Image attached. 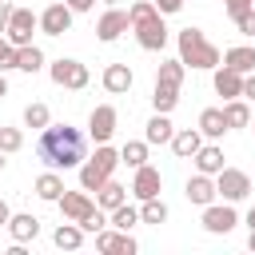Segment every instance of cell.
I'll list each match as a JSON object with an SVG mask.
<instances>
[{
	"instance_id": "1",
	"label": "cell",
	"mask_w": 255,
	"mask_h": 255,
	"mask_svg": "<svg viewBox=\"0 0 255 255\" xmlns=\"http://www.w3.org/2000/svg\"><path fill=\"white\" fill-rule=\"evenodd\" d=\"M84 131L72 128V124H48L36 139V159L52 171H68V167H80L84 163Z\"/></svg>"
},
{
	"instance_id": "2",
	"label": "cell",
	"mask_w": 255,
	"mask_h": 255,
	"mask_svg": "<svg viewBox=\"0 0 255 255\" xmlns=\"http://www.w3.org/2000/svg\"><path fill=\"white\" fill-rule=\"evenodd\" d=\"M128 16H131V32L143 52H159L167 44V24H163V12L155 8V0H135L128 8Z\"/></svg>"
},
{
	"instance_id": "3",
	"label": "cell",
	"mask_w": 255,
	"mask_h": 255,
	"mask_svg": "<svg viewBox=\"0 0 255 255\" xmlns=\"http://www.w3.org/2000/svg\"><path fill=\"white\" fill-rule=\"evenodd\" d=\"M175 44H179V60L187 64V68H203V72H211V68H219V48L199 32V28H183L179 36H175Z\"/></svg>"
},
{
	"instance_id": "4",
	"label": "cell",
	"mask_w": 255,
	"mask_h": 255,
	"mask_svg": "<svg viewBox=\"0 0 255 255\" xmlns=\"http://www.w3.org/2000/svg\"><path fill=\"white\" fill-rule=\"evenodd\" d=\"M120 163H124V159H120V151H116L112 143H96V155L80 163V187H84V191H100Z\"/></svg>"
},
{
	"instance_id": "5",
	"label": "cell",
	"mask_w": 255,
	"mask_h": 255,
	"mask_svg": "<svg viewBox=\"0 0 255 255\" xmlns=\"http://www.w3.org/2000/svg\"><path fill=\"white\" fill-rule=\"evenodd\" d=\"M48 76H52V84L56 88H68V92H84L88 88V68L80 64V60H72V56H60V60H52V68H48Z\"/></svg>"
},
{
	"instance_id": "6",
	"label": "cell",
	"mask_w": 255,
	"mask_h": 255,
	"mask_svg": "<svg viewBox=\"0 0 255 255\" xmlns=\"http://www.w3.org/2000/svg\"><path fill=\"white\" fill-rule=\"evenodd\" d=\"M215 191H219V199L239 203V199L251 191V175H247V171H239V167H223V171L215 175Z\"/></svg>"
},
{
	"instance_id": "7",
	"label": "cell",
	"mask_w": 255,
	"mask_h": 255,
	"mask_svg": "<svg viewBox=\"0 0 255 255\" xmlns=\"http://www.w3.org/2000/svg\"><path fill=\"white\" fill-rule=\"evenodd\" d=\"M40 28V16L32 12V8H16L12 12V20H8V28H4V36L16 44V48H24V44H32V32Z\"/></svg>"
},
{
	"instance_id": "8",
	"label": "cell",
	"mask_w": 255,
	"mask_h": 255,
	"mask_svg": "<svg viewBox=\"0 0 255 255\" xmlns=\"http://www.w3.org/2000/svg\"><path fill=\"white\" fill-rule=\"evenodd\" d=\"M72 8H68V0H56V4H48L44 12H40V32L44 36H64L68 28H72Z\"/></svg>"
},
{
	"instance_id": "9",
	"label": "cell",
	"mask_w": 255,
	"mask_h": 255,
	"mask_svg": "<svg viewBox=\"0 0 255 255\" xmlns=\"http://www.w3.org/2000/svg\"><path fill=\"white\" fill-rule=\"evenodd\" d=\"M131 28V16L124 12V8H116V4H108V12L96 20V36L104 40V44H112V40H120L124 32Z\"/></svg>"
},
{
	"instance_id": "10",
	"label": "cell",
	"mask_w": 255,
	"mask_h": 255,
	"mask_svg": "<svg viewBox=\"0 0 255 255\" xmlns=\"http://www.w3.org/2000/svg\"><path fill=\"white\" fill-rule=\"evenodd\" d=\"M116 124H120L116 108H112V104H100V108H92V116H88V135H92L96 143H108V139L116 135Z\"/></svg>"
},
{
	"instance_id": "11",
	"label": "cell",
	"mask_w": 255,
	"mask_h": 255,
	"mask_svg": "<svg viewBox=\"0 0 255 255\" xmlns=\"http://www.w3.org/2000/svg\"><path fill=\"white\" fill-rule=\"evenodd\" d=\"M235 223H239V215H235V207H231L227 199L203 207V227H207L211 235H227V231H235Z\"/></svg>"
},
{
	"instance_id": "12",
	"label": "cell",
	"mask_w": 255,
	"mask_h": 255,
	"mask_svg": "<svg viewBox=\"0 0 255 255\" xmlns=\"http://www.w3.org/2000/svg\"><path fill=\"white\" fill-rule=\"evenodd\" d=\"M96 207H100V203H96L84 187H80V191H64V195H60V211H64V219H72V223H84Z\"/></svg>"
},
{
	"instance_id": "13",
	"label": "cell",
	"mask_w": 255,
	"mask_h": 255,
	"mask_svg": "<svg viewBox=\"0 0 255 255\" xmlns=\"http://www.w3.org/2000/svg\"><path fill=\"white\" fill-rule=\"evenodd\" d=\"M96 251H104V255H135V239L128 235V231H120V227H104V231H96Z\"/></svg>"
},
{
	"instance_id": "14",
	"label": "cell",
	"mask_w": 255,
	"mask_h": 255,
	"mask_svg": "<svg viewBox=\"0 0 255 255\" xmlns=\"http://www.w3.org/2000/svg\"><path fill=\"white\" fill-rule=\"evenodd\" d=\"M159 187H163V175L151 167V163H143V167H135V179H131V195L143 203V199H155L159 195Z\"/></svg>"
},
{
	"instance_id": "15",
	"label": "cell",
	"mask_w": 255,
	"mask_h": 255,
	"mask_svg": "<svg viewBox=\"0 0 255 255\" xmlns=\"http://www.w3.org/2000/svg\"><path fill=\"white\" fill-rule=\"evenodd\" d=\"M183 195L195 203V207H207V203H215V175H203V171H195L191 179H187V187H183Z\"/></svg>"
},
{
	"instance_id": "16",
	"label": "cell",
	"mask_w": 255,
	"mask_h": 255,
	"mask_svg": "<svg viewBox=\"0 0 255 255\" xmlns=\"http://www.w3.org/2000/svg\"><path fill=\"white\" fill-rule=\"evenodd\" d=\"M131 84H135V76H131V68H128V64H108V68H104V88H108L112 96L131 92Z\"/></svg>"
},
{
	"instance_id": "17",
	"label": "cell",
	"mask_w": 255,
	"mask_h": 255,
	"mask_svg": "<svg viewBox=\"0 0 255 255\" xmlns=\"http://www.w3.org/2000/svg\"><path fill=\"white\" fill-rule=\"evenodd\" d=\"M215 92H219L223 100H239V96H243V76H239L235 68L219 64V68H215Z\"/></svg>"
},
{
	"instance_id": "18",
	"label": "cell",
	"mask_w": 255,
	"mask_h": 255,
	"mask_svg": "<svg viewBox=\"0 0 255 255\" xmlns=\"http://www.w3.org/2000/svg\"><path fill=\"white\" fill-rule=\"evenodd\" d=\"M199 147H203V131H199V128H183V131L171 135V151H175L179 159H191Z\"/></svg>"
},
{
	"instance_id": "19",
	"label": "cell",
	"mask_w": 255,
	"mask_h": 255,
	"mask_svg": "<svg viewBox=\"0 0 255 255\" xmlns=\"http://www.w3.org/2000/svg\"><path fill=\"white\" fill-rule=\"evenodd\" d=\"M191 159H195V171H203V175H219V171L227 167V163H223V147H215V143H203Z\"/></svg>"
},
{
	"instance_id": "20",
	"label": "cell",
	"mask_w": 255,
	"mask_h": 255,
	"mask_svg": "<svg viewBox=\"0 0 255 255\" xmlns=\"http://www.w3.org/2000/svg\"><path fill=\"white\" fill-rule=\"evenodd\" d=\"M84 227L80 223H72V219H64L60 227H56V235H52V243L60 247V251H80V243H84Z\"/></svg>"
},
{
	"instance_id": "21",
	"label": "cell",
	"mask_w": 255,
	"mask_h": 255,
	"mask_svg": "<svg viewBox=\"0 0 255 255\" xmlns=\"http://www.w3.org/2000/svg\"><path fill=\"white\" fill-rule=\"evenodd\" d=\"M8 235H12L16 243H28V239L40 235V219L28 215V211H24V215H12V219H8Z\"/></svg>"
},
{
	"instance_id": "22",
	"label": "cell",
	"mask_w": 255,
	"mask_h": 255,
	"mask_svg": "<svg viewBox=\"0 0 255 255\" xmlns=\"http://www.w3.org/2000/svg\"><path fill=\"white\" fill-rule=\"evenodd\" d=\"M171 135H175V128H171L167 112H155V116L147 120V131H143V139H147V143H171Z\"/></svg>"
},
{
	"instance_id": "23",
	"label": "cell",
	"mask_w": 255,
	"mask_h": 255,
	"mask_svg": "<svg viewBox=\"0 0 255 255\" xmlns=\"http://www.w3.org/2000/svg\"><path fill=\"white\" fill-rule=\"evenodd\" d=\"M64 191H68V187H64L60 171H52V167L36 179V195H40V199H48V203H60V195H64Z\"/></svg>"
},
{
	"instance_id": "24",
	"label": "cell",
	"mask_w": 255,
	"mask_h": 255,
	"mask_svg": "<svg viewBox=\"0 0 255 255\" xmlns=\"http://www.w3.org/2000/svg\"><path fill=\"white\" fill-rule=\"evenodd\" d=\"M96 203H100V207H104V211L112 215V211H116L120 203H128V187H124V183H116V179H108V183H104V187L96 191Z\"/></svg>"
},
{
	"instance_id": "25",
	"label": "cell",
	"mask_w": 255,
	"mask_h": 255,
	"mask_svg": "<svg viewBox=\"0 0 255 255\" xmlns=\"http://www.w3.org/2000/svg\"><path fill=\"white\" fill-rule=\"evenodd\" d=\"M223 64H227V68H235L239 76H247V72H255V48H247V44L227 48V52H223Z\"/></svg>"
},
{
	"instance_id": "26",
	"label": "cell",
	"mask_w": 255,
	"mask_h": 255,
	"mask_svg": "<svg viewBox=\"0 0 255 255\" xmlns=\"http://www.w3.org/2000/svg\"><path fill=\"white\" fill-rule=\"evenodd\" d=\"M199 131H203L207 139H219V135L227 131V120H223V108H203V112H199Z\"/></svg>"
},
{
	"instance_id": "27",
	"label": "cell",
	"mask_w": 255,
	"mask_h": 255,
	"mask_svg": "<svg viewBox=\"0 0 255 255\" xmlns=\"http://www.w3.org/2000/svg\"><path fill=\"white\" fill-rule=\"evenodd\" d=\"M151 104H155V112H171V108L179 104V84H163V80H155V88H151Z\"/></svg>"
},
{
	"instance_id": "28",
	"label": "cell",
	"mask_w": 255,
	"mask_h": 255,
	"mask_svg": "<svg viewBox=\"0 0 255 255\" xmlns=\"http://www.w3.org/2000/svg\"><path fill=\"white\" fill-rule=\"evenodd\" d=\"M223 120H227V131H231V128H251V108L243 104V96L223 104Z\"/></svg>"
},
{
	"instance_id": "29",
	"label": "cell",
	"mask_w": 255,
	"mask_h": 255,
	"mask_svg": "<svg viewBox=\"0 0 255 255\" xmlns=\"http://www.w3.org/2000/svg\"><path fill=\"white\" fill-rule=\"evenodd\" d=\"M16 68H20V72H28V76H36V72L44 68V52H40L36 44H24V48H16Z\"/></svg>"
},
{
	"instance_id": "30",
	"label": "cell",
	"mask_w": 255,
	"mask_h": 255,
	"mask_svg": "<svg viewBox=\"0 0 255 255\" xmlns=\"http://www.w3.org/2000/svg\"><path fill=\"white\" fill-rule=\"evenodd\" d=\"M147 147H151L147 139H128V143L120 147V159H124L128 167H143V163H147Z\"/></svg>"
},
{
	"instance_id": "31",
	"label": "cell",
	"mask_w": 255,
	"mask_h": 255,
	"mask_svg": "<svg viewBox=\"0 0 255 255\" xmlns=\"http://www.w3.org/2000/svg\"><path fill=\"white\" fill-rule=\"evenodd\" d=\"M139 223H155V227L167 223V203H163L159 195H155V199H143V203H139Z\"/></svg>"
},
{
	"instance_id": "32",
	"label": "cell",
	"mask_w": 255,
	"mask_h": 255,
	"mask_svg": "<svg viewBox=\"0 0 255 255\" xmlns=\"http://www.w3.org/2000/svg\"><path fill=\"white\" fill-rule=\"evenodd\" d=\"M139 223V211L135 207H128V203H120L116 211H112V227H120V231H131Z\"/></svg>"
},
{
	"instance_id": "33",
	"label": "cell",
	"mask_w": 255,
	"mask_h": 255,
	"mask_svg": "<svg viewBox=\"0 0 255 255\" xmlns=\"http://www.w3.org/2000/svg\"><path fill=\"white\" fill-rule=\"evenodd\" d=\"M48 120H52V116H48L44 104H28V108H24V128H40V131H44Z\"/></svg>"
},
{
	"instance_id": "34",
	"label": "cell",
	"mask_w": 255,
	"mask_h": 255,
	"mask_svg": "<svg viewBox=\"0 0 255 255\" xmlns=\"http://www.w3.org/2000/svg\"><path fill=\"white\" fill-rule=\"evenodd\" d=\"M20 147H24L20 128H0V151H4V155H12V151H20Z\"/></svg>"
},
{
	"instance_id": "35",
	"label": "cell",
	"mask_w": 255,
	"mask_h": 255,
	"mask_svg": "<svg viewBox=\"0 0 255 255\" xmlns=\"http://www.w3.org/2000/svg\"><path fill=\"white\" fill-rule=\"evenodd\" d=\"M8 68H16V44L0 32V72H8Z\"/></svg>"
},
{
	"instance_id": "36",
	"label": "cell",
	"mask_w": 255,
	"mask_h": 255,
	"mask_svg": "<svg viewBox=\"0 0 255 255\" xmlns=\"http://www.w3.org/2000/svg\"><path fill=\"white\" fill-rule=\"evenodd\" d=\"M235 28H239V36H255V4L235 16Z\"/></svg>"
},
{
	"instance_id": "37",
	"label": "cell",
	"mask_w": 255,
	"mask_h": 255,
	"mask_svg": "<svg viewBox=\"0 0 255 255\" xmlns=\"http://www.w3.org/2000/svg\"><path fill=\"white\" fill-rule=\"evenodd\" d=\"M251 4H255V0H223V8H227V16H231V20H235L239 12H247Z\"/></svg>"
},
{
	"instance_id": "38",
	"label": "cell",
	"mask_w": 255,
	"mask_h": 255,
	"mask_svg": "<svg viewBox=\"0 0 255 255\" xmlns=\"http://www.w3.org/2000/svg\"><path fill=\"white\" fill-rule=\"evenodd\" d=\"M183 4H187V0H155V8H159L163 16H175V12L183 8Z\"/></svg>"
},
{
	"instance_id": "39",
	"label": "cell",
	"mask_w": 255,
	"mask_h": 255,
	"mask_svg": "<svg viewBox=\"0 0 255 255\" xmlns=\"http://www.w3.org/2000/svg\"><path fill=\"white\" fill-rule=\"evenodd\" d=\"M12 12H16V8H12L8 0H0V32L8 28V20H12Z\"/></svg>"
},
{
	"instance_id": "40",
	"label": "cell",
	"mask_w": 255,
	"mask_h": 255,
	"mask_svg": "<svg viewBox=\"0 0 255 255\" xmlns=\"http://www.w3.org/2000/svg\"><path fill=\"white\" fill-rule=\"evenodd\" d=\"M243 96H247V100H255V72H247V76H243Z\"/></svg>"
},
{
	"instance_id": "41",
	"label": "cell",
	"mask_w": 255,
	"mask_h": 255,
	"mask_svg": "<svg viewBox=\"0 0 255 255\" xmlns=\"http://www.w3.org/2000/svg\"><path fill=\"white\" fill-rule=\"evenodd\" d=\"M68 8H72V12H92L96 0H68Z\"/></svg>"
},
{
	"instance_id": "42",
	"label": "cell",
	"mask_w": 255,
	"mask_h": 255,
	"mask_svg": "<svg viewBox=\"0 0 255 255\" xmlns=\"http://www.w3.org/2000/svg\"><path fill=\"white\" fill-rule=\"evenodd\" d=\"M8 219H12V207L0 199V227H8Z\"/></svg>"
},
{
	"instance_id": "43",
	"label": "cell",
	"mask_w": 255,
	"mask_h": 255,
	"mask_svg": "<svg viewBox=\"0 0 255 255\" xmlns=\"http://www.w3.org/2000/svg\"><path fill=\"white\" fill-rule=\"evenodd\" d=\"M0 96H8V80H4V72H0Z\"/></svg>"
},
{
	"instance_id": "44",
	"label": "cell",
	"mask_w": 255,
	"mask_h": 255,
	"mask_svg": "<svg viewBox=\"0 0 255 255\" xmlns=\"http://www.w3.org/2000/svg\"><path fill=\"white\" fill-rule=\"evenodd\" d=\"M247 227H255V207H251V211H247Z\"/></svg>"
},
{
	"instance_id": "45",
	"label": "cell",
	"mask_w": 255,
	"mask_h": 255,
	"mask_svg": "<svg viewBox=\"0 0 255 255\" xmlns=\"http://www.w3.org/2000/svg\"><path fill=\"white\" fill-rule=\"evenodd\" d=\"M247 247H251V251H255V227H251V235H247Z\"/></svg>"
},
{
	"instance_id": "46",
	"label": "cell",
	"mask_w": 255,
	"mask_h": 255,
	"mask_svg": "<svg viewBox=\"0 0 255 255\" xmlns=\"http://www.w3.org/2000/svg\"><path fill=\"white\" fill-rule=\"evenodd\" d=\"M0 171H4V151H0Z\"/></svg>"
},
{
	"instance_id": "47",
	"label": "cell",
	"mask_w": 255,
	"mask_h": 255,
	"mask_svg": "<svg viewBox=\"0 0 255 255\" xmlns=\"http://www.w3.org/2000/svg\"><path fill=\"white\" fill-rule=\"evenodd\" d=\"M104 4H120V0H104Z\"/></svg>"
},
{
	"instance_id": "48",
	"label": "cell",
	"mask_w": 255,
	"mask_h": 255,
	"mask_svg": "<svg viewBox=\"0 0 255 255\" xmlns=\"http://www.w3.org/2000/svg\"><path fill=\"white\" fill-rule=\"evenodd\" d=\"M251 131H255V116H251Z\"/></svg>"
}]
</instances>
